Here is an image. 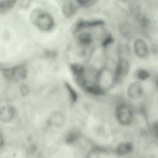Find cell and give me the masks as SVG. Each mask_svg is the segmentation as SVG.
Returning a JSON list of instances; mask_svg holds the SVG:
<instances>
[{"label":"cell","instance_id":"cell-13","mask_svg":"<svg viewBox=\"0 0 158 158\" xmlns=\"http://www.w3.org/2000/svg\"><path fill=\"white\" fill-rule=\"evenodd\" d=\"M85 89L89 93L96 95H101L104 94L103 90L97 85H92L85 87Z\"/></svg>","mask_w":158,"mask_h":158},{"label":"cell","instance_id":"cell-21","mask_svg":"<svg viewBox=\"0 0 158 158\" xmlns=\"http://www.w3.org/2000/svg\"><path fill=\"white\" fill-rule=\"evenodd\" d=\"M4 138L2 134L0 132V149L3 146L4 144Z\"/></svg>","mask_w":158,"mask_h":158},{"label":"cell","instance_id":"cell-5","mask_svg":"<svg viewBox=\"0 0 158 158\" xmlns=\"http://www.w3.org/2000/svg\"><path fill=\"white\" fill-rule=\"evenodd\" d=\"M134 49L135 54L139 57H143L148 54V48L145 42L140 38L135 40L134 43Z\"/></svg>","mask_w":158,"mask_h":158},{"label":"cell","instance_id":"cell-4","mask_svg":"<svg viewBox=\"0 0 158 158\" xmlns=\"http://www.w3.org/2000/svg\"><path fill=\"white\" fill-rule=\"evenodd\" d=\"M65 1L62 7V12L65 17L69 18L74 15L79 7L77 1Z\"/></svg>","mask_w":158,"mask_h":158},{"label":"cell","instance_id":"cell-16","mask_svg":"<svg viewBox=\"0 0 158 158\" xmlns=\"http://www.w3.org/2000/svg\"><path fill=\"white\" fill-rule=\"evenodd\" d=\"M79 7H87L94 4L97 1L94 0H77L76 1Z\"/></svg>","mask_w":158,"mask_h":158},{"label":"cell","instance_id":"cell-14","mask_svg":"<svg viewBox=\"0 0 158 158\" xmlns=\"http://www.w3.org/2000/svg\"><path fill=\"white\" fill-rule=\"evenodd\" d=\"M70 69L73 73L77 76L82 74L85 72L83 67L77 63L72 64L70 66Z\"/></svg>","mask_w":158,"mask_h":158},{"label":"cell","instance_id":"cell-12","mask_svg":"<svg viewBox=\"0 0 158 158\" xmlns=\"http://www.w3.org/2000/svg\"><path fill=\"white\" fill-rule=\"evenodd\" d=\"M78 40L80 44L83 45H88L91 43L92 37L89 33L83 32L78 35Z\"/></svg>","mask_w":158,"mask_h":158},{"label":"cell","instance_id":"cell-15","mask_svg":"<svg viewBox=\"0 0 158 158\" xmlns=\"http://www.w3.org/2000/svg\"><path fill=\"white\" fill-rule=\"evenodd\" d=\"M132 146L131 144L124 143L121 144L118 146L117 151L118 154L124 155L130 152Z\"/></svg>","mask_w":158,"mask_h":158},{"label":"cell","instance_id":"cell-7","mask_svg":"<svg viewBox=\"0 0 158 158\" xmlns=\"http://www.w3.org/2000/svg\"><path fill=\"white\" fill-rule=\"evenodd\" d=\"M130 65L128 61L122 58L118 62L116 69V76L117 78L124 77L128 73Z\"/></svg>","mask_w":158,"mask_h":158},{"label":"cell","instance_id":"cell-17","mask_svg":"<svg viewBox=\"0 0 158 158\" xmlns=\"http://www.w3.org/2000/svg\"><path fill=\"white\" fill-rule=\"evenodd\" d=\"M150 74L149 72L144 70H139L137 73L138 77L141 80H145L148 78Z\"/></svg>","mask_w":158,"mask_h":158},{"label":"cell","instance_id":"cell-11","mask_svg":"<svg viewBox=\"0 0 158 158\" xmlns=\"http://www.w3.org/2000/svg\"><path fill=\"white\" fill-rule=\"evenodd\" d=\"M16 1L13 0L0 1V13H4L11 10L15 6Z\"/></svg>","mask_w":158,"mask_h":158},{"label":"cell","instance_id":"cell-8","mask_svg":"<svg viewBox=\"0 0 158 158\" xmlns=\"http://www.w3.org/2000/svg\"><path fill=\"white\" fill-rule=\"evenodd\" d=\"M103 21L100 20L90 21L81 20L76 25L73 31L74 33H76L83 28L101 25L103 24Z\"/></svg>","mask_w":158,"mask_h":158},{"label":"cell","instance_id":"cell-2","mask_svg":"<svg viewBox=\"0 0 158 158\" xmlns=\"http://www.w3.org/2000/svg\"><path fill=\"white\" fill-rule=\"evenodd\" d=\"M116 115L119 122L123 125L129 124L132 117V112L130 108L125 104H121L116 108Z\"/></svg>","mask_w":158,"mask_h":158},{"label":"cell","instance_id":"cell-19","mask_svg":"<svg viewBox=\"0 0 158 158\" xmlns=\"http://www.w3.org/2000/svg\"><path fill=\"white\" fill-rule=\"evenodd\" d=\"M67 86L72 100L73 101H75L77 99V95L76 93L69 85H67Z\"/></svg>","mask_w":158,"mask_h":158},{"label":"cell","instance_id":"cell-9","mask_svg":"<svg viewBox=\"0 0 158 158\" xmlns=\"http://www.w3.org/2000/svg\"><path fill=\"white\" fill-rule=\"evenodd\" d=\"M142 93L143 89L142 86L138 82L132 83L128 88V94L131 98H138L141 96Z\"/></svg>","mask_w":158,"mask_h":158},{"label":"cell","instance_id":"cell-6","mask_svg":"<svg viewBox=\"0 0 158 158\" xmlns=\"http://www.w3.org/2000/svg\"><path fill=\"white\" fill-rule=\"evenodd\" d=\"M64 116L61 113L55 112L51 114L48 118V123L51 126L56 127H62L65 122Z\"/></svg>","mask_w":158,"mask_h":158},{"label":"cell","instance_id":"cell-10","mask_svg":"<svg viewBox=\"0 0 158 158\" xmlns=\"http://www.w3.org/2000/svg\"><path fill=\"white\" fill-rule=\"evenodd\" d=\"M27 75V71L25 68L23 66H17L13 67V78L24 79Z\"/></svg>","mask_w":158,"mask_h":158},{"label":"cell","instance_id":"cell-18","mask_svg":"<svg viewBox=\"0 0 158 158\" xmlns=\"http://www.w3.org/2000/svg\"><path fill=\"white\" fill-rule=\"evenodd\" d=\"M20 91L23 96H25L29 92V89L27 85L22 84L21 85L20 88Z\"/></svg>","mask_w":158,"mask_h":158},{"label":"cell","instance_id":"cell-20","mask_svg":"<svg viewBox=\"0 0 158 158\" xmlns=\"http://www.w3.org/2000/svg\"><path fill=\"white\" fill-rule=\"evenodd\" d=\"M113 41V39L111 36H108L102 42V45L106 47Z\"/></svg>","mask_w":158,"mask_h":158},{"label":"cell","instance_id":"cell-3","mask_svg":"<svg viewBox=\"0 0 158 158\" xmlns=\"http://www.w3.org/2000/svg\"><path fill=\"white\" fill-rule=\"evenodd\" d=\"M15 114L14 108L11 106L5 105L0 107V120L4 123H9L13 119Z\"/></svg>","mask_w":158,"mask_h":158},{"label":"cell","instance_id":"cell-1","mask_svg":"<svg viewBox=\"0 0 158 158\" xmlns=\"http://www.w3.org/2000/svg\"><path fill=\"white\" fill-rule=\"evenodd\" d=\"M32 24L44 31H48L54 27V22L52 16L48 12L39 8L33 10L30 15Z\"/></svg>","mask_w":158,"mask_h":158}]
</instances>
